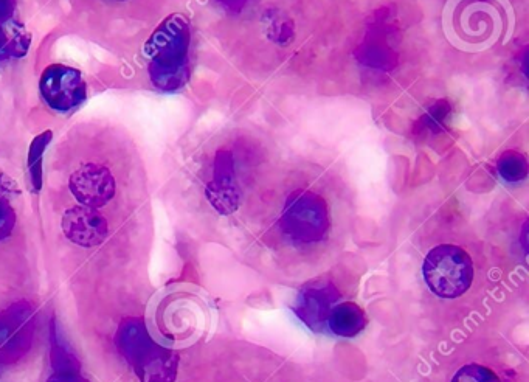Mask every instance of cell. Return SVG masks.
<instances>
[{"label":"cell","instance_id":"cell-11","mask_svg":"<svg viewBox=\"0 0 529 382\" xmlns=\"http://www.w3.org/2000/svg\"><path fill=\"white\" fill-rule=\"evenodd\" d=\"M365 311L353 302L340 303L329 314L328 327L340 337H354L367 327Z\"/></svg>","mask_w":529,"mask_h":382},{"label":"cell","instance_id":"cell-21","mask_svg":"<svg viewBox=\"0 0 529 382\" xmlns=\"http://www.w3.org/2000/svg\"><path fill=\"white\" fill-rule=\"evenodd\" d=\"M8 36L4 28L0 27V60H8L7 56Z\"/></svg>","mask_w":529,"mask_h":382},{"label":"cell","instance_id":"cell-17","mask_svg":"<svg viewBox=\"0 0 529 382\" xmlns=\"http://www.w3.org/2000/svg\"><path fill=\"white\" fill-rule=\"evenodd\" d=\"M32 44V35L27 32L16 33L11 41H8V58H24Z\"/></svg>","mask_w":529,"mask_h":382},{"label":"cell","instance_id":"cell-3","mask_svg":"<svg viewBox=\"0 0 529 382\" xmlns=\"http://www.w3.org/2000/svg\"><path fill=\"white\" fill-rule=\"evenodd\" d=\"M422 274L433 294L443 299H457L471 288L474 264L461 247L443 244L429 252Z\"/></svg>","mask_w":529,"mask_h":382},{"label":"cell","instance_id":"cell-8","mask_svg":"<svg viewBox=\"0 0 529 382\" xmlns=\"http://www.w3.org/2000/svg\"><path fill=\"white\" fill-rule=\"evenodd\" d=\"M70 191L80 205L100 209L115 195V179L111 171L97 164H86L70 176Z\"/></svg>","mask_w":529,"mask_h":382},{"label":"cell","instance_id":"cell-14","mask_svg":"<svg viewBox=\"0 0 529 382\" xmlns=\"http://www.w3.org/2000/svg\"><path fill=\"white\" fill-rule=\"evenodd\" d=\"M498 173L505 181L519 182L528 174V164L525 157L517 151H508L498 159Z\"/></svg>","mask_w":529,"mask_h":382},{"label":"cell","instance_id":"cell-15","mask_svg":"<svg viewBox=\"0 0 529 382\" xmlns=\"http://www.w3.org/2000/svg\"><path fill=\"white\" fill-rule=\"evenodd\" d=\"M452 382H500V379L485 365L469 364L455 373Z\"/></svg>","mask_w":529,"mask_h":382},{"label":"cell","instance_id":"cell-18","mask_svg":"<svg viewBox=\"0 0 529 382\" xmlns=\"http://www.w3.org/2000/svg\"><path fill=\"white\" fill-rule=\"evenodd\" d=\"M19 195V187L13 179L8 178L7 174L0 173V196L5 195Z\"/></svg>","mask_w":529,"mask_h":382},{"label":"cell","instance_id":"cell-13","mask_svg":"<svg viewBox=\"0 0 529 382\" xmlns=\"http://www.w3.org/2000/svg\"><path fill=\"white\" fill-rule=\"evenodd\" d=\"M50 362L55 372H78L80 362L73 356L69 348L63 347L58 333H56L55 322L50 328Z\"/></svg>","mask_w":529,"mask_h":382},{"label":"cell","instance_id":"cell-4","mask_svg":"<svg viewBox=\"0 0 529 382\" xmlns=\"http://www.w3.org/2000/svg\"><path fill=\"white\" fill-rule=\"evenodd\" d=\"M281 229L292 240L300 243H317L329 230L328 204L322 196L312 191L298 190L287 199Z\"/></svg>","mask_w":529,"mask_h":382},{"label":"cell","instance_id":"cell-6","mask_svg":"<svg viewBox=\"0 0 529 382\" xmlns=\"http://www.w3.org/2000/svg\"><path fill=\"white\" fill-rule=\"evenodd\" d=\"M33 310L28 303H18L0 314V361L14 362L32 345Z\"/></svg>","mask_w":529,"mask_h":382},{"label":"cell","instance_id":"cell-5","mask_svg":"<svg viewBox=\"0 0 529 382\" xmlns=\"http://www.w3.org/2000/svg\"><path fill=\"white\" fill-rule=\"evenodd\" d=\"M39 89L45 103L58 112L78 108L87 95L80 70L63 64H52L42 72Z\"/></svg>","mask_w":529,"mask_h":382},{"label":"cell","instance_id":"cell-9","mask_svg":"<svg viewBox=\"0 0 529 382\" xmlns=\"http://www.w3.org/2000/svg\"><path fill=\"white\" fill-rule=\"evenodd\" d=\"M64 237L81 247L100 246L106 241L109 233L108 219L97 209L77 205L64 213L61 219Z\"/></svg>","mask_w":529,"mask_h":382},{"label":"cell","instance_id":"cell-19","mask_svg":"<svg viewBox=\"0 0 529 382\" xmlns=\"http://www.w3.org/2000/svg\"><path fill=\"white\" fill-rule=\"evenodd\" d=\"M47 382H89L83 376L78 375V372H55Z\"/></svg>","mask_w":529,"mask_h":382},{"label":"cell","instance_id":"cell-2","mask_svg":"<svg viewBox=\"0 0 529 382\" xmlns=\"http://www.w3.org/2000/svg\"><path fill=\"white\" fill-rule=\"evenodd\" d=\"M115 344L140 382H174L179 369L176 351L154 341L142 319L120 323Z\"/></svg>","mask_w":529,"mask_h":382},{"label":"cell","instance_id":"cell-16","mask_svg":"<svg viewBox=\"0 0 529 382\" xmlns=\"http://www.w3.org/2000/svg\"><path fill=\"white\" fill-rule=\"evenodd\" d=\"M14 224H16V213L8 199L0 196V241L10 237Z\"/></svg>","mask_w":529,"mask_h":382},{"label":"cell","instance_id":"cell-12","mask_svg":"<svg viewBox=\"0 0 529 382\" xmlns=\"http://www.w3.org/2000/svg\"><path fill=\"white\" fill-rule=\"evenodd\" d=\"M53 132L50 129L41 132L39 136L33 139L30 150H28L27 165L28 173H30V182L35 193L42 190V159H44L45 150L52 142Z\"/></svg>","mask_w":529,"mask_h":382},{"label":"cell","instance_id":"cell-10","mask_svg":"<svg viewBox=\"0 0 529 382\" xmlns=\"http://www.w3.org/2000/svg\"><path fill=\"white\" fill-rule=\"evenodd\" d=\"M207 198L219 213L229 215L238 209V187H236L233 160L227 151H219L215 162V176L208 184Z\"/></svg>","mask_w":529,"mask_h":382},{"label":"cell","instance_id":"cell-1","mask_svg":"<svg viewBox=\"0 0 529 382\" xmlns=\"http://www.w3.org/2000/svg\"><path fill=\"white\" fill-rule=\"evenodd\" d=\"M190 24L182 14H171L146 41L149 77L162 91H177L190 78Z\"/></svg>","mask_w":529,"mask_h":382},{"label":"cell","instance_id":"cell-7","mask_svg":"<svg viewBox=\"0 0 529 382\" xmlns=\"http://www.w3.org/2000/svg\"><path fill=\"white\" fill-rule=\"evenodd\" d=\"M340 292L331 282L315 280L303 286L294 305L295 314L306 327L322 333L328 327L329 314L339 302Z\"/></svg>","mask_w":529,"mask_h":382},{"label":"cell","instance_id":"cell-20","mask_svg":"<svg viewBox=\"0 0 529 382\" xmlns=\"http://www.w3.org/2000/svg\"><path fill=\"white\" fill-rule=\"evenodd\" d=\"M16 8V0H0V22L10 21Z\"/></svg>","mask_w":529,"mask_h":382}]
</instances>
